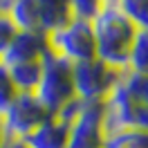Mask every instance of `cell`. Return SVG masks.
<instances>
[{
	"label": "cell",
	"mask_w": 148,
	"mask_h": 148,
	"mask_svg": "<svg viewBox=\"0 0 148 148\" xmlns=\"http://www.w3.org/2000/svg\"><path fill=\"white\" fill-rule=\"evenodd\" d=\"M7 139V135H5V128H2V119H0V146H2V141Z\"/></svg>",
	"instance_id": "obj_20"
},
{
	"label": "cell",
	"mask_w": 148,
	"mask_h": 148,
	"mask_svg": "<svg viewBox=\"0 0 148 148\" xmlns=\"http://www.w3.org/2000/svg\"><path fill=\"white\" fill-rule=\"evenodd\" d=\"M49 117H52V112L38 101L36 94H23L20 92L16 97V101L11 103V108L2 114V128H5L7 137L25 139L40 123H45Z\"/></svg>",
	"instance_id": "obj_5"
},
{
	"label": "cell",
	"mask_w": 148,
	"mask_h": 148,
	"mask_svg": "<svg viewBox=\"0 0 148 148\" xmlns=\"http://www.w3.org/2000/svg\"><path fill=\"white\" fill-rule=\"evenodd\" d=\"M72 70V63H67L65 58L52 54V52L43 58V74H40V81H38V88L34 94L52 114L61 112L70 101L76 99Z\"/></svg>",
	"instance_id": "obj_2"
},
{
	"label": "cell",
	"mask_w": 148,
	"mask_h": 148,
	"mask_svg": "<svg viewBox=\"0 0 148 148\" xmlns=\"http://www.w3.org/2000/svg\"><path fill=\"white\" fill-rule=\"evenodd\" d=\"M0 148H29L23 139H14V137H7L5 141H2V146Z\"/></svg>",
	"instance_id": "obj_19"
},
{
	"label": "cell",
	"mask_w": 148,
	"mask_h": 148,
	"mask_svg": "<svg viewBox=\"0 0 148 148\" xmlns=\"http://www.w3.org/2000/svg\"><path fill=\"white\" fill-rule=\"evenodd\" d=\"M103 148H148V130L144 128H123L106 137Z\"/></svg>",
	"instance_id": "obj_12"
},
{
	"label": "cell",
	"mask_w": 148,
	"mask_h": 148,
	"mask_svg": "<svg viewBox=\"0 0 148 148\" xmlns=\"http://www.w3.org/2000/svg\"><path fill=\"white\" fill-rule=\"evenodd\" d=\"M70 2H72L74 18H81V20H92L94 14L103 5V0H70Z\"/></svg>",
	"instance_id": "obj_18"
},
{
	"label": "cell",
	"mask_w": 148,
	"mask_h": 148,
	"mask_svg": "<svg viewBox=\"0 0 148 148\" xmlns=\"http://www.w3.org/2000/svg\"><path fill=\"white\" fill-rule=\"evenodd\" d=\"M94 34L97 58L117 70H128L132 43L137 38L135 25L119 9L117 0H103L101 9L90 20Z\"/></svg>",
	"instance_id": "obj_1"
},
{
	"label": "cell",
	"mask_w": 148,
	"mask_h": 148,
	"mask_svg": "<svg viewBox=\"0 0 148 148\" xmlns=\"http://www.w3.org/2000/svg\"><path fill=\"white\" fill-rule=\"evenodd\" d=\"M16 34H18V27L11 23L7 11H0V61H2V56L7 54V49L14 43Z\"/></svg>",
	"instance_id": "obj_17"
},
{
	"label": "cell",
	"mask_w": 148,
	"mask_h": 148,
	"mask_svg": "<svg viewBox=\"0 0 148 148\" xmlns=\"http://www.w3.org/2000/svg\"><path fill=\"white\" fill-rule=\"evenodd\" d=\"M5 11L11 18V23L18 27V32H36V29H40V14H38L36 0H9Z\"/></svg>",
	"instance_id": "obj_10"
},
{
	"label": "cell",
	"mask_w": 148,
	"mask_h": 148,
	"mask_svg": "<svg viewBox=\"0 0 148 148\" xmlns=\"http://www.w3.org/2000/svg\"><path fill=\"white\" fill-rule=\"evenodd\" d=\"M70 121L61 119L58 114H52L45 123H40L32 135L23 139L29 148H67L70 137Z\"/></svg>",
	"instance_id": "obj_8"
},
{
	"label": "cell",
	"mask_w": 148,
	"mask_h": 148,
	"mask_svg": "<svg viewBox=\"0 0 148 148\" xmlns=\"http://www.w3.org/2000/svg\"><path fill=\"white\" fill-rule=\"evenodd\" d=\"M7 5H9V0H0V11L7 9Z\"/></svg>",
	"instance_id": "obj_21"
},
{
	"label": "cell",
	"mask_w": 148,
	"mask_h": 148,
	"mask_svg": "<svg viewBox=\"0 0 148 148\" xmlns=\"http://www.w3.org/2000/svg\"><path fill=\"white\" fill-rule=\"evenodd\" d=\"M126 70H117L110 67L108 63H103L99 58H90L83 63L74 65V92L76 99L88 103L94 101H106L112 94V90L117 88Z\"/></svg>",
	"instance_id": "obj_3"
},
{
	"label": "cell",
	"mask_w": 148,
	"mask_h": 148,
	"mask_svg": "<svg viewBox=\"0 0 148 148\" xmlns=\"http://www.w3.org/2000/svg\"><path fill=\"white\" fill-rule=\"evenodd\" d=\"M36 7L40 14V29L45 34L65 27L74 18L70 0H36Z\"/></svg>",
	"instance_id": "obj_9"
},
{
	"label": "cell",
	"mask_w": 148,
	"mask_h": 148,
	"mask_svg": "<svg viewBox=\"0 0 148 148\" xmlns=\"http://www.w3.org/2000/svg\"><path fill=\"white\" fill-rule=\"evenodd\" d=\"M121 85L128 90L141 106L148 108V74H135V72H123L121 76Z\"/></svg>",
	"instance_id": "obj_15"
},
{
	"label": "cell",
	"mask_w": 148,
	"mask_h": 148,
	"mask_svg": "<svg viewBox=\"0 0 148 148\" xmlns=\"http://www.w3.org/2000/svg\"><path fill=\"white\" fill-rule=\"evenodd\" d=\"M128 72L148 74V32H137L128 58Z\"/></svg>",
	"instance_id": "obj_13"
},
{
	"label": "cell",
	"mask_w": 148,
	"mask_h": 148,
	"mask_svg": "<svg viewBox=\"0 0 148 148\" xmlns=\"http://www.w3.org/2000/svg\"><path fill=\"white\" fill-rule=\"evenodd\" d=\"M49 52H52L49 49V36L45 32H40V29H36V32H18L0 63H5V65L40 63Z\"/></svg>",
	"instance_id": "obj_7"
},
{
	"label": "cell",
	"mask_w": 148,
	"mask_h": 148,
	"mask_svg": "<svg viewBox=\"0 0 148 148\" xmlns=\"http://www.w3.org/2000/svg\"><path fill=\"white\" fill-rule=\"evenodd\" d=\"M18 94L20 92L16 90V85H14V81H11L7 67L0 63V119H2V114L11 108V103L16 101Z\"/></svg>",
	"instance_id": "obj_16"
},
{
	"label": "cell",
	"mask_w": 148,
	"mask_h": 148,
	"mask_svg": "<svg viewBox=\"0 0 148 148\" xmlns=\"http://www.w3.org/2000/svg\"><path fill=\"white\" fill-rule=\"evenodd\" d=\"M49 36V49L52 54L65 58L67 63H83L90 58H97V47H94V34L90 20L72 18L65 27L56 29Z\"/></svg>",
	"instance_id": "obj_4"
},
{
	"label": "cell",
	"mask_w": 148,
	"mask_h": 148,
	"mask_svg": "<svg viewBox=\"0 0 148 148\" xmlns=\"http://www.w3.org/2000/svg\"><path fill=\"white\" fill-rule=\"evenodd\" d=\"M5 65V63H2ZM9 72L16 90L23 94H34L43 74V61L40 63H18V65H5Z\"/></svg>",
	"instance_id": "obj_11"
},
{
	"label": "cell",
	"mask_w": 148,
	"mask_h": 148,
	"mask_svg": "<svg viewBox=\"0 0 148 148\" xmlns=\"http://www.w3.org/2000/svg\"><path fill=\"white\" fill-rule=\"evenodd\" d=\"M117 5L137 32H148V0H117Z\"/></svg>",
	"instance_id": "obj_14"
},
{
	"label": "cell",
	"mask_w": 148,
	"mask_h": 148,
	"mask_svg": "<svg viewBox=\"0 0 148 148\" xmlns=\"http://www.w3.org/2000/svg\"><path fill=\"white\" fill-rule=\"evenodd\" d=\"M103 146H106L103 101H94V103L83 101L79 117L70 126L67 148H103Z\"/></svg>",
	"instance_id": "obj_6"
}]
</instances>
